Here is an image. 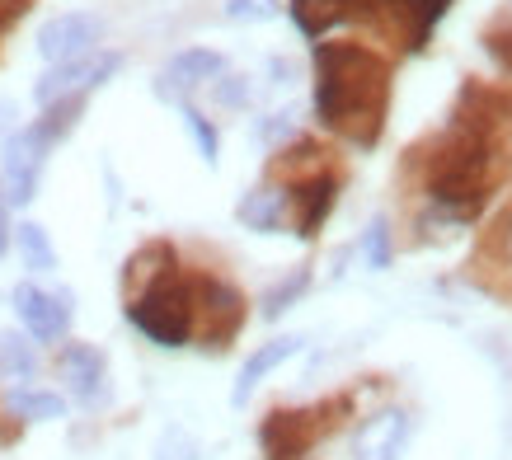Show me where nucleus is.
<instances>
[{
  "instance_id": "7ed1b4c3",
  "label": "nucleus",
  "mask_w": 512,
  "mask_h": 460,
  "mask_svg": "<svg viewBox=\"0 0 512 460\" xmlns=\"http://www.w3.org/2000/svg\"><path fill=\"white\" fill-rule=\"evenodd\" d=\"M47 151L52 141L38 132V127H24L5 141V155H0V193L10 207H29L33 193H38V174L47 165Z\"/></svg>"
},
{
  "instance_id": "9d476101",
  "label": "nucleus",
  "mask_w": 512,
  "mask_h": 460,
  "mask_svg": "<svg viewBox=\"0 0 512 460\" xmlns=\"http://www.w3.org/2000/svg\"><path fill=\"white\" fill-rule=\"evenodd\" d=\"M311 437H315L311 414H268L264 428H259V442H264L268 460H301Z\"/></svg>"
},
{
  "instance_id": "b1692460",
  "label": "nucleus",
  "mask_w": 512,
  "mask_h": 460,
  "mask_svg": "<svg viewBox=\"0 0 512 460\" xmlns=\"http://www.w3.org/2000/svg\"><path fill=\"white\" fill-rule=\"evenodd\" d=\"M292 132H296V113H292V108H282V113H268L254 137L264 141V146H278V141H287Z\"/></svg>"
},
{
  "instance_id": "f03ea898",
  "label": "nucleus",
  "mask_w": 512,
  "mask_h": 460,
  "mask_svg": "<svg viewBox=\"0 0 512 460\" xmlns=\"http://www.w3.org/2000/svg\"><path fill=\"white\" fill-rule=\"evenodd\" d=\"M127 320L137 324L151 343H160V348H184L188 334H193V287L165 268V273L127 306Z\"/></svg>"
},
{
  "instance_id": "393cba45",
  "label": "nucleus",
  "mask_w": 512,
  "mask_h": 460,
  "mask_svg": "<svg viewBox=\"0 0 512 460\" xmlns=\"http://www.w3.org/2000/svg\"><path fill=\"white\" fill-rule=\"evenodd\" d=\"M193 456H198V442L184 437V432H170V437L160 442V451H156V460H193Z\"/></svg>"
},
{
  "instance_id": "412c9836",
  "label": "nucleus",
  "mask_w": 512,
  "mask_h": 460,
  "mask_svg": "<svg viewBox=\"0 0 512 460\" xmlns=\"http://www.w3.org/2000/svg\"><path fill=\"white\" fill-rule=\"evenodd\" d=\"M184 127H188V137L198 141V155L207 160V165H217V151H221V141H217V127L202 118L198 108H184Z\"/></svg>"
},
{
  "instance_id": "ddd939ff",
  "label": "nucleus",
  "mask_w": 512,
  "mask_h": 460,
  "mask_svg": "<svg viewBox=\"0 0 512 460\" xmlns=\"http://www.w3.org/2000/svg\"><path fill=\"white\" fill-rule=\"evenodd\" d=\"M301 343L306 338H296V334H287V338H273V343H264L259 353L249 357L245 367H240V381H235V390H231V404H245L254 390H259V381H264L268 371H278L287 357H296L301 353Z\"/></svg>"
},
{
  "instance_id": "a211bd4d",
  "label": "nucleus",
  "mask_w": 512,
  "mask_h": 460,
  "mask_svg": "<svg viewBox=\"0 0 512 460\" xmlns=\"http://www.w3.org/2000/svg\"><path fill=\"white\" fill-rule=\"evenodd\" d=\"M33 371H38L33 343H24L19 334H0V376L5 381H29Z\"/></svg>"
},
{
  "instance_id": "6e6552de",
  "label": "nucleus",
  "mask_w": 512,
  "mask_h": 460,
  "mask_svg": "<svg viewBox=\"0 0 512 460\" xmlns=\"http://www.w3.org/2000/svg\"><path fill=\"white\" fill-rule=\"evenodd\" d=\"M221 71H226V57H221V52H212V47H188V52H179V57L165 66V76L156 80V90H160V99L179 104L184 94H193L198 85H207V80H217Z\"/></svg>"
},
{
  "instance_id": "2eb2a0df",
  "label": "nucleus",
  "mask_w": 512,
  "mask_h": 460,
  "mask_svg": "<svg viewBox=\"0 0 512 460\" xmlns=\"http://www.w3.org/2000/svg\"><path fill=\"white\" fill-rule=\"evenodd\" d=\"M395 5H400L404 19H409V52H423L428 38H433V29L451 10V0H390V10H395Z\"/></svg>"
},
{
  "instance_id": "f3484780",
  "label": "nucleus",
  "mask_w": 512,
  "mask_h": 460,
  "mask_svg": "<svg viewBox=\"0 0 512 460\" xmlns=\"http://www.w3.org/2000/svg\"><path fill=\"white\" fill-rule=\"evenodd\" d=\"M10 409L19 418H33V423H52V418L66 414V399L52 395V390H15L10 395Z\"/></svg>"
},
{
  "instance_id": "f257e3e1",
  "label": "nucleus",
  "mask_w": 512,
  "mask_h": 460,
  "mask_svg": "<svg viewBox=\"0 0 512 460\" xmlns=\"http://www.w3.org/2000/svg\"><path fill=\"white\" fill-rule=\"evenodd\" d=\"M390 66L362 43H315V118L348 132L357 146H376L386 123Z\"/></svg>"
},
{
  "instance_id": "39448f33",
  "label": "nucleus",
  "mask_w": 512,
  "mask_h": 460,
  "mask_svg": "<svg viewBox=\"0 0 512 460\" xmlns=\"http://www.w3.org/2000/svg\"><path fill=\"white\" fill-rule=\"evenodd\" d=\"M99 15H57L47 19L43 29H38V57L52 66L62 62H76V57H90L94 43H99Z\"/></svg>"
},
{
  "instance_id": "dca6fc26",
  "label": "nucleus",
  "mask_w": 512,
  "mask_h": 460,
  "mask_svg": "<svg viewBox=\"0 0 512 460\" xmlns=\"http://www.w3.org/2000/svg\"><path fill=\"white\" fill-rule=\"evenodd\" d=\"M15 240H19V254H24L29 273H52L57 268V249H52V240H47V230L38 221H24L15 230Z\"/></svg>"
},
{
  "instance_id": "4468645a",
  "label": "nucleus",
  "mask_w": 512,
  "mask_h": 460,
  "mask_svg": "<svg viewBox=\"0 0 512 460\" xmlns=\"http://www.w3.org/2000/svg\"><path fill=\"white\" fill-rule=\"evenodd\" d=\"M287 193L273 184L254 188V193H245V202H240V221H245L249 230H259V235H273V230H282V216H287Z\"/></svg>"
},
{
  "instance_id": "5701e85b",
  "label": "nucleus",
  "mask_w": 512,
  "mask_h": 460,
  "mask_svg": "<svg viewBox=\"0 0 512 460\" xmlns=\"http://www.w3.org/2000/svg\"><path fill=\"white\" fill-rule=\"evenodd\" d=\"M212 94H217L221 108H245L249 104V80L245 76H226V71H221V76L212 80Z\"/></svg>"
},
{
  "instance_id": "423d86ee",
  "label": "nucleus",
  "mask_w": 512,
  "mask_h": 460,
  "mask_svg": "<svg viewBox=\"0 0 512 460\" xmlns=\"http://www.w3.org/2000/svg\"><path fill=\"white\" fill-rule=\"evenodd\" d=\"M193 306L202 310V338H207V348H226V338H231L235 329H240V320H245L240 292H235L231 282H221V277H202ZM198 310H193V315H198Z\"/></svg>"
},
{
  "instance_id": "a878e982",
  "label": "nucleus",
  "mask_w": 512,
  "mask_h": 460,
  "mask_svg": "<svg viewBox=\"0 0 512 460\" xmlns=\"http://www.w3.org/2000/svg\"><path fill=\"white\" fill-rule=\"evenodd\" d=\"M489 52L503 62V71H512V33H489Z\"/></svg>"
},
{
  "instance_id": "1a4fd4ad",
  "label": "nucleus",
  "mask_w": 512,
  "mask_h": 460,
  "mask_svg": "<svg viewBox=\"0 0 512 460\" xmlns=\"http://www.w3.org/2000/svg\"><path fill=\"white\" fill-rule=\"evenodd\" d=\"M57 367H62V381L71 385V395L80 404H94V399L104 395V353L94 343H66Z\"/></svg>"
},
{
  "instance_id": "cd10ccee",
  "label": "nucleus",
  "mask_w": 512,
  "mask_h": 460,
  "mask_svg": "<svg viewBox=\"0 0 512 460\" xmlns=\"http://www.w3.org/2000/svg\"><path fill=\"white\" fill-rule=\"evenodd\" d=\"M498 249H503V259L512 263V212L498 221Z\"/></svg>"
},
{
  "instance_id": "9b49d317",
  "label": "nucleus",
  "mask_w": 512,
  "mask_h": 460,
  "mask_svg": "<svg viewBox=\"0 0 512 460\" xmlns=\"http://www.w3.org/2000/svg\"><path fill=\"white\" fill-rule=\"evenodd\" d=\"M404 437H409V418L400 409H386V414L367 418L357 428V460H400Z\"/></svg>"
},
{
  "instance_id": "aec40b11",
  "label": "nucleus",
  "mask_w": 512,
  "mask_h": 460,
  "mask_svg": "<svg viewBox=\"0 0 512 460\" xmlns=\"http://www.w3.org/2000/svg\"><path fill=\"white\" fill-rule=\"evenodd\" d=\"M362 259H367V268H390V226L386 216H376L372 226H367V235H362Z\"/></svg>"
},
{
  "instance_id": "20e7f679",
  "label": "nucleus",
  "mask_w": 512,
  "mask_h": 460,
  "mask_svg": "<svg viewBox=\"0 0 512 460\" xmlns=\"http://www.w3.org/2000/svg\"><path fill=\"white\" fill-rule=\"evenodd\" d=\"M123 66V57L118 52H90V57H76V62H62V66H52L38 85H33V99L38 104H57V99H76V94H90L99 90L104 80L113 76Z\"/></svg>"
},
{
  "instance_id": "c85d7f7f",
  "label": "nucleus",
  "mask_w": 512,
  "mask_h": 460,
  "mask_svg": "<svg viewBox=\"0 0 512 460\" xmlns=\"http://www.w3.org/2000/svg\"><path fill=\"white\" fill-rule=\"evenodd\" d=\"M268 71H273V85H292V66H287V62H278V57H273V62H268Z\"/></svg>"
},
{
  "instance_id": "6ab92c4d",
  "label": "nucleus",
  "mask_w": 512,
  "mask_h": 460,
  "mask_svg": "<svg viewBox=\"0 0 512 460\" xmlns=\"http://www.w3.org/2000/svg\"><path fill=\"white\" fill-rule=\"evenodd\" d=\"M306 287H311V273L306 268H296V273H287L278 282V287H268L264 292V320H278L282 310H292L301 296H306Z\"/></svg>"
},
{
  "instance_id": "f8f14e48",
  "label": "nucleus",
  "mask_w": 512,
  "mask_h": 460,
  "mask_svg": "<svg viewBox=\"0 0 512 460\" xmlns=\"http://www.w3.org/2000/svg\"><path fill=\"white\" fill-rule=\"evenodd\" d=\"M287 198H296V235H301V240H311L315 230L329 221V212H334V198H339V179H334V174L306 179V184L296 188V193H287Z\"/></svg>"
},
{
  "instance_id": "bb28decb",
  "label": "nucleus",
  "mask_w": 512,
  "mask_h": 460,
  "mask_svg": "<svg viewBox=\"0 0 512 460\" xmlns=\"http://www.w3.org/2000/svg\"><path fill=\"white\" fill-rule=\"evenodd\" d=\"M10 235H15V226H10V202L0 193V259H5V249H10Z\"/></svg>"
},
{
  "instance_id": "4be33fe9",
  "label": "nucleus",
  "mask_w": 512,
  "mask_h": 460,
  "mask_svg": "<svg viewBox=\"0 0 512 460\" xmlns=\"http://www.w3.org/2000/svg\"><path fill=\"white\" fill-rule=\"evenodd\" d=\"M226 19H235V24H268V19H278V0H226Z\"/></svg>"
},
{
  "instance_id": "0eeeda50",
  "label": "nucleus",
  "mask_w": 512,
  "mask_h": 460,
  "mask_svg": "<svg viewBox=\"0 0 512 460\" xmlns=\"http://www.w3.org/2000/svg\"><path fill=\"white\" fill-rule=\"evenodd\" d=\"M15 310L38 343H57L71 329V296L66 292H43V287L24 282L15 287Z\"/></svg>"
}]
</instances>
